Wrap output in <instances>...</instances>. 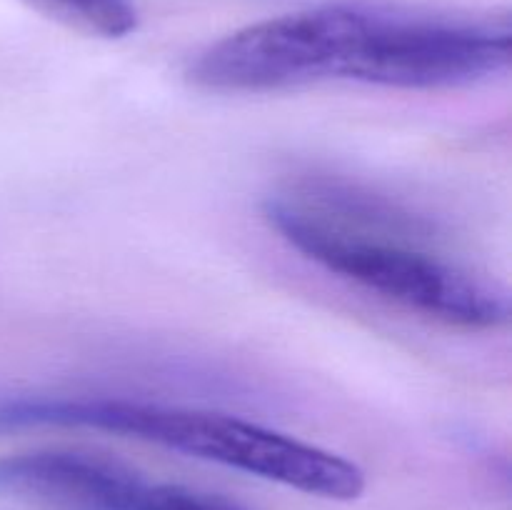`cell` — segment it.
<instances>
[{
    "label": "cell",
    "mask_w": 512,
    "mask_h": 510,
    "mask_svg": "<svg viewBox=\"0 0 512 510\" xmlns=\"http://www.w3.org/2000/svg\"><path fill=\"white\" fill-rule=\"evenodd\" d=\"M40 425L138 438L328 500H355L365 490V473L353 460L213 410L120 398H18L0 403V430Z\"/></svg>",
    "instance_id": "7a4b0ae2"
},
{
    "label": "cell",
    "mask_w": 512,
    "mask_h": 510,
    "mask_svg": "<svg viewBox=\"0 0 512 510\" xmlns=\"http://www.w3.org/2000/svg\"><path fill=\"white\" fill-rule=\"evenodd\" d=\"M0 490L78 510H245L220 495L158 483L118 460L78 450L0 458Z\"/></svg>",
    "instance_id": "3957f363"
},
{
    "label": "cell",
    "mask_w": 512,
    "mask_h": 510,
    "mask_svg": "<svg viewBox=\"0 0 512 510\" xmlns=\"http://www.w3.org/2000/svg\"><path fill=\"white\" fill-rule=\"evenodd\" d=\"M48 18L98 38H125L138 28L133 0H25Z\"/></svg>",
    "instance_id": "277c9868"
},
{
    "label": "cell",
    "mask_w": 512,
    "mask_h": 510,
    "mask_svg": "<svg viewBox=\"0 0 512 510\" xmlns=\"http://www.w3.org/2000/svg\"><path fill=\"white\" fill-rule=\"evenodd\" d=\"M305 198H268L270 228L328 273L428 318L463 328H500L510 295L485 275L423 248L413 215L348 190H315Z\"/></svg>",
    "instance_id": "6da1fadb"
}]
</instances>
